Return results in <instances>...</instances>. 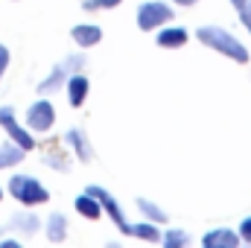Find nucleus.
I'll list each match as a JSON object with an SVG mask.
<instances>
[{
  "label": "nucleus",
  "mask_w": 251,
  "mask_h": 248,
  "mask_svg": "<svg viewBox=\"0 0 251 248\" xmlns=\"http://www.w3.org/2000/svg\"><path fill=\"white\" fill-rule=\"evenodd\" d=\"M41 161H44L47 167H53V170H59V173H67V170H70V158L64 155L62 149H53V146L47 149V155H44Z\"/></svg>",
  "instance_id": "obj_20"
},
{
  "label": "nucleus",
  "mask_w": 251,
  "mask_h": 248,
  "mask_svg": "<svg viewBox=\"0 0 251 248\" xmlns=\"http://www.w3.org/2000/svg\"><path fill=\"white\" fill-rule=\"evenodd\" d=\"M131 237H134V240H143V243H161V228H158L155 222L143 219V222L131 225Z\"/></svg>",
  "instance_id": "obj_18"
},
{
  "label": "nucleus",
  "mask_w": 251,
  "mask_h": 248,
  "mask_svg": "<svg viewBox=\"0 0 251 248\" xmlns=\"http://www.w3.org/2000/svg\"><path fill=\"white\" fill-rule=\"evenodd\" d=\"M9 196L15 201H21L24 207H38V204H47L50 201V190L41 184L38 178L32 175H12L9 178Z\"/></svg>",
  "instance_id": "obj_2"
},
{
  "label": "nucleus",
  "mask_w": 251,
  "mask_h": 248,
  "mask_svg": "<svg viewBox=\"0 0 251 248\" xmlns=\"http://www.w3.org/2000/svg\"><path fill=\"white\" fill-rule=\"evenodd\" d=\"M41 225H44V222H41L35 213H15V216L9 219V231H18V234H24V237L38 234Z\"/></svg>",
  "instance_id": "obj_15"
},
{
  "label": "nucleus",
  "mask_w": 251,
  "mask_h": 248,
  "mask_svg": "<svg viewBox=\"0 0 251 248\" xmlns=\"http://www.w3.org/2000/svg\"><path fill=\"white\" fill-rule=\"evenodd\" d=\"M246 3H249V0H231V6H234V9H243Z\"/></svg>",
  "instance_id": "obj_28"
},
{
  "label": "nucleus",
  "mask_w": 251,
  "mask_h": 248,
  "mask_svg": "<svg viewBox=\"0 0 251 248\" xmlns=\"http://www.w3.org/2000/svg\"><path fill=\"white\" fill-rule=\"evenodd\" d=\"M201 246L204 248H237L240 246V234L231 231V228H213L201 237Z\"/></svg>",
  "instance_id": "obj_11"
},
{
  "label": "nucleus",
  "mask_w": 251,
  "mask_h": 248,
  "mask_svg": "<svg viewBox=\"0 0 251 248\" xmlns=\"http://www.w3.org/2000/svg\"><path fill=\"white\" fill-rule=\"evenodd\" d=\"M123 0H82V9L85 12H102V9H114Z\"/></svg>",
  "instance_id": "obj_22"
},
{
  "label": "nucleus",
  "mask_w": 251,
  "mask_h": 248,
  "mask_svg": "<svg viewBox=\"0 0 251 248\" xmlns=\"http://www.w3.org/2000/svg\"><path fill=\"white\" fill-rule=\"evenodd\" d=\"M24 158H26V152H24L18 143H12V140H9V143H3V146H0V170L18 167Z\"/></svg>",
  "instance_id": "obj_17"
},
{
  "label": "nucleus",
  "mask_w": 251,
  "mask_h": 248,
  "mask_svg": "<svg viewBox=\"0 0 251 248\" xmlns=\"http://www.w3.org/2000/svg\"><path fill=\"white\" fill-rule=\"evenodd\" d=\"M237 15H240V24L246 26V32L251 35V0L243 6V9H237Z\"/></svg>",
  "instance_id": "obj_24"
},
{
  "label": "nucleus",
  "mask_w": 251,
  "mask_h": 248,
  "mask_svg": "<svg viewBox=\"0 0 251 248\" xmlns=\"http://www.w3.org/2000/svg\"><path fill=\"white\" fill-rule=\"evenodd\" d=\"M62 64H64V70H67V73H85V64H88V59H85L82 53H70Z\"/></svg>",
  "instance_id": "obj_21"
},
{
  "label": "nucleus",
  "mask_w": 251,
  "mask_h": 248,
  "mask_svg": "<svg viewBox=\"0 0 251 248\" xmlns=\"http://www.w3.org/2000/svg\"><path fill=\"white\" fill-rule=\"evenodd\" d=\"M0 201H3V187H0Z\"/></svg>",
  "instance_id": "obj_29"
},
{
  "label": "nucleus",
  "mask_w": 251,
  "mask_h": 248,
  "mask_svg": "<svg viewBox=\"0 0 251 248\" xmlns=\"http://www.w3.org/2000/svg\"><path fill=\"white\" fill-rule=\"evenodd\" d=\"M173 18H176V9L164 0H146L134 12L137 29H143V32H158L164 24H173Z\"/></svg>",
  "instance_id": "obj_3"
},
{
  "label": "nucleus",
  "mask_w": 251,
  "mask_h": 248,
  "mask_svg": "<svg viewBox=\"0 0 251 248\" xmlns=\"http://www.w3.org/2000/svg\"><path fill=\"white\" fill-rule=\"evenodd\" d=\"M67 70H64V64H56L50 73H47V79H41L38 82V94L41 97H50V94H56V91H62L64 88V82H67Z\"/></svg>",
  "instance_id": "obj_14"
},
{
  "label": "nucleus",
  "mask_w": 251,
  "mask_h": 248,
  "mask_svg": "<svg viewBox=\"0 0 251 248\" xmlns=\"http://www.w3.org/2000/svg\"><path fill=\"white\" fill-rule=\"evenodd\" d=\"M85 193H91V196L102 204V213L117 225V231H120L123 237H131V222L126 219L123 207H120V201L114 198V193H108L105 187H100V184H88V187H85Z\"/></svg>",
  "instance_id": "obj_4"
},
{
  "label": "nucleus",
  "mask_w": 251,
  "mask_h": 248,
  "mask_svg": "<svg viewBox=\"0 0 251 248\" xmlns=\"http://www.w3.org/2000/svg\"><path fill=\"white\" fill-rule=\"evenodd\" d=\"M44 234H47L50 243H64V240H67V216L59 213V210H53V213L44 219Z\"/></svg>",
  "instance_id": "obj_12"
},
{
  "label": "nucleus",
  "mask_w": 251,
  "mask_h": 248,
  "mask_svg": "<svg viewBox=\"0 0 251 248\" xmlns=\"http://www.w3.org/2000/svg\"><path fill=\"white\" fill-rule=\"evenodd\" d=\"M64 88H67V102H70V108H82L85 99H88V94H91V79H88L85 73H70L67 82H64Z\"/></svg>",
  "instance_id": "obj_7"
},
{
  "label": "nucleus",
  "mask_w": 251,
  "mask_h": 248,
  "mask_svg": "<svg viewBox=\"0 0 251 248\" xmlns=\"http://www.w3.org/2000/svg\"><path fill=\"white\" fill-rule=\"evenodd\" d=\"M161 246L164 248H184V246H190V234L181 231V228H167L161 234Z\"/></svg>",
  "instance_id": "obj_19"
},
{
  "label": "nucleus",
  "mask_w": 251,
  "mask_h": 248,
  "mask_svg": "<svg viewBox=\"0 0 251 248\" xmlns=\"http://www.w3.org/2000/svg\"><path fill=\"white\" fill-rule=\"evenodd\" d=\"M173 3H176V6H181V9H190V6H196L199 0H173Z\"/></svg>",
  "instance_id": "obj_26"
},
{
  "label": "nucleus",
  "mask_w": 251,
  "mask_h": 248,
  "mask_svg": "<svg viewBox=\"0 0 251 248\" xmlns=\"http://www.w3.org/2000/svg\"><path fill=\"white\" fill-rule=\"evenodd\" d=\"M26 125H29V131H38V134L50 131V128L56 125V105H53L47 97L35 99V102L26 108Z\"/></svg>",
  "instance_id": "obj_6"
},
{
  "label": "nucleus",
  "mask_w": 251,
  "mask_h": 248,
  "mask_svg": "<svg viewBox=\"0 0 251 248\" xmlns=\"http://www.w3.org/2000/svg\"><path fill=\"white\" fill-rule=\"evenodd\" d=\"M0 248H21L18 240H0Z\"/></svg>",
  "instance_id": "obj_27"
},
{
  "label": "nucleus",
  "mask_w": 251,
  "mask_h": 248,
  "mask_svg": "<svg viewBox=\"0 0 251 248\" xmlns=\"http://www.w3.org/2000/svg\"><path fill=\"white\" fill-rule=\"evenodd\" d=\"M187 41H190V32L184 26H173V24H164V26L158 29V35H155V44L164 47V50H178V47H184Z\"/></svg>",
  "instance_id": "obj_9"
},
{
  "label": "nucleus",
  "mask_w": 251,
  "mask_h": 248,
  "mask_svg": "<svg viewBox=\"0 0 251 248\" xmlns=\"http://www.w3.org/2000/svg\"><path fill=\"white\" fill-rule=\"evenodd\" d=\"M64 143L70 146V152L82 161V164H91L94 161V146H91V140H88V134L82 131V128H67L64 131Z\"/></svg>",
  "instance_id": "obj_8"
},
{
  "label": "nucleus",
  "mask_w": 251,
  "mask_h": 248,
  "mask_svg": "<svg viewBox=\"0 0 251 248\" xmlns=\"http://www.w3.org/2000/svg\"><path fill=\"white\" fill-rule=\"evenodd\" d=\"M0 125H3V131L9 134V140H12V143H18L24 152H32V149H35V137H32V131H26L24 125L18 123L15 108L0 105Z\"/></svg>",
  "instance_id": "obj_5"
},
{
  "label": "nucleus",
  "mask_w": 251,
  "mask_h": 248,
  "mask_svg": "<svg viewBox=\"0 0 251 248\" xmlns=\"http://www.w3.org/2000/svg\"><path fill=\"white\" fill-rule=\"evenodd\" d=\"M73 207H76V213L85 216V219H100V216H102V204H100L91 193H79V196L73 198Z\"/></svg>",
  "instance_id": "obj_16"
},
{
  "label": "nucleus",
  "mask_w": 251,
  "mask_h": 248,
  "mask_svg": "<svg viewBox=\"0 0 251 248\" xmlns=\"http://www.w3.org/2000/svg\"><path fill=\"white\" fill-rule=\"evenodd\" d=\"M237 234H240V243H249L251 246V213L243 216V222L237 225Z\"/></svg>",
  "instance_id": "obj_23"
},
{
  "label": "nucleus",
  "mask_w": 251,
  "mask_h": 248,
  "mask_svg": "<svg viewBox=\"0 0 251 248\" xmlns=\"http://www.w3.org/2000/svg\"><path fill=\"white\" fill-rule=\"evenodd\" d=\"M134 207L143 213V219H149V222H155V225H167V222H170V213H167L161 204H155L152 198H146V196H137Z\"/></svg>",
  "instance_id": "obj_13"
},
{
  "label": "nucleus",
  "mask_w": 251,
  "mask_h": 248,
  "mask_svg": "<svg viewBox=\"0 0 251 248\" xmlns=\"http://www.w3.org/2000/svg\"><path fill=\"white\" fill-rule=\"evenodd\" d=\"M9 62H12V53H9V47H6V44H0V79L6 76V70H9Z\"/></svg>",
  "instance_id": "obj_25"
},
{
  "label": "nucleus",
  "mask_w": 251,
  "mask_h": 248,
  "mask_svg": "<svg viewBox=\"0 0 251 248\" xmlns=\"http://www.w3.org/2000/svg\"><path fill=\"white\" fill-rule=\"evenodd\" d=\"M70 38H73L76 47H82V50L97 47V44L102 41V26H97V24H76V26L70 29Z\"/></svg>",
  "instance_id": "obj_10"
},
{
  "label": "nucleus",
  "mask_w": 251,
  "mask_h": 248,
  "mask_svg": "<svg viewBox=\"0 0 251 248\" xmlns=\"http://www.w3.org/2000/svg\"><path fill=\"white\" fill-rule=\"evenodd\" d=\"M196 38L204 44V47H210V50H216L219 56H225V59H231V62L237 64H249L251 62V53L249 47L234 35V32H228L225 26H199L196 29Z\"/></svg>",
  "instance_id": "obj_1"
}]
</instances>
